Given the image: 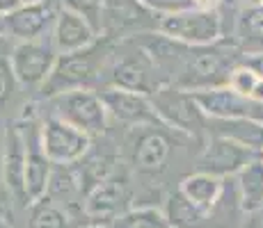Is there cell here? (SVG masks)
Listing matches in <instances>:
<instances>
[{"instance_id": "13", "label": "cell", "mask_w": 263, "mask_h": 228, "mask_svg": "<svg viewBox=\"0 0 263 228\" xmlns=\"http://www.w3.org/2000/svg\"><path fill=\"white\" fill-rule=\"evenodd\" d=\"M256 158H259L256 153H252L250 149L236 144V141L227 139V137L209 135V139L204 141V146L199 151L195 171H204V174H211L215 178L229 180L236 178Z\"/></svg>"}, {"instance_id": "8", "label": "cell", "mask_w": 263, "mask_h": 228, "mask_svg": "<svg viewBox=\"0 0 263 228\" xmlns=\"http://www.w3.org/2000/svg\"><path fill=\"white\" fill-rule=\"evenodd\" d=\"M55 62H58V50L50 37L18 42L12 46V53H9V64H12L16 85L25 91H37V94L46 85Z\"/></svg>"}, {"instance_id": "9", "label": "cell", "mask_w": 263, "mask_h": 228, "mask_svg": "<svg viewBox=\"0 0 263 228\" xmlns=\"http://www.w3.org/2000/svg\"><path fill=\"white\" fill-rule=\"evenodd\" d=\"M158 21L140 0H103L101 5V37L110 42L158 32Z\"/></svg>"}, {"instance_id": "21", "label": "cell", "mask_w": 263, "mask_h": 228, "mask_svg": "<svg viewBox=\"0 0 263 228\" xmlns=\"http://www.w3.org/2000/svg\"><path fill=\"white\" fill-rule=\"evenodd\" d=\"M163 212H165V217H167V224L172 228H201L206 217H209V212H204L201 208L190 203L179 192V187L172 190L170 194L165 196Z\"/></svg>"}, {"instance_id": "36", "label": "cell", "mask_w": 263, "mask_h": 228, "mask_svg": "<svg viewBox=\"0 0 263 228\" xmlns=\"http://www.w3.org/2000/svg\"><path fill=\"white\" fill-rule=\"evenodd\" d=\"M261 158H263V155H261Z\"/></svg>"}, {"instance_id": "6", "label": "cell", "mask_w": 263, "mask_h": 228, "mask_svg": "<svg viewBox=\"0 0 263 228\" xmlns=\"http://www.w3.org/2000/svg\"><path fill=\"white\" fill-rule=\"evenodd\" d=\"M151 103H154V110L163 126L199 141V144L209 139V116L199 108L192 91L165 85L151 96Z\"/></svg>"}, {"instance_id": "37", "label": "cell", "mask_w": 263, "mask_h": 228, "mask_svg": "<svg viewBox=\"0 0 263 228\" xmlns=\"http://www.w3.org/2000/svg\"><path fill=\"white\" fill-rule=\"evenodd\" d=\"M261 215H263V212H261Z\"/></svg>"}, {"instance_id": "26", "label": "cell", "mask_w": 263, "mask_h": 228, "mask_svg": "<svg viewBox=\"0 0 263 228\" xmlns=\"http://www.w3.org/2000/svg\"><path fill=\"white\" fill-rule=\"evenodd\" d=\"M259 80H261V78L254 73V71L247 67L245 62H240L238 67H236V69L229 73V80H227V87H229L231 91H236V94L247 96V98H250L252 91H254V87L259 85Z\"/></svg>"}, {"instance_id": "32", "label": "cell", "mask_w": 263, "mask_h": 228, "mask_svg": "<svg viewBox=\"0 0 263 228\" xmlns=\"http://www.w3.org/2000/svg\"><path fill=\"white\" fill-rule=\"evenodd\" d=\"M39 3H48V0H23V5H39Z\"/></svg>"}, {"instance_id": "5", "label": "cell", "mask_w": 263, "mask_h": 228, "mask_svg": "<svg viewBox=\"0 0 263 228\" xmlns=\"http://www.w3.org/2000/svg\"><path fill=\"white\" fill-rule=\"evenodd\" d=\"M37 105L39 110H44V114L83 130L92 139H99L112 128L99 91H67L53 98L37 100Z\"/></svg>"}, {"instance_id": "19", "label": "cell", "mask_w": 263, "mask_h": 228, "mask_svg": "<svg viewBox=\"0 0 263 228\" xmlns=\"http://www.w3.org/2000/svg\"><path fill=\"white\" fill-rule=\"evenodd\" d=\"M179 192L190 203L201 208L204 212H211L217 205V201L222 199L224 180L215 178V176H211V174H204V171H190V174H185L183 178H181Z\"/></svg>"}, {"instance_id": "12", "label": "cell", "mask_w": 263, "mask_h": 228, "mask_svg": "<svg viewBox=\"0 0 263 228\" xmlns=\"http://www.w3.org/2000/svg\"><path fill=\"white\" fill-rule=\"evenodd\" d=\"M99 94L103 98L110 126H117L121 130H130V128L160 123L158 114L154 110V103H151V96L117 87H105Z\"/></svg>"}, {"instance_id": "10", "label": "cell", "mask_w": 263, "mask_h": 228, "mask_svg": "<svg viewBox=\"0 0 263 228\" xmlns=\"http://www.w3.org/2000/svg\"><path fill=\"white\" fill-rule=\"evenodd\" d=\"M158 32L163 37L185 46H211L224 42V28L217 9L197 7L158 21Z\"/></svg>"}, {"instance_id": "24", "label": "cell", "mask_w": 263, "mask_h": 228, "mask_svg": "<svg viewBox=\"0 0 263 228\" xmlns=\"http://www.w3.org/2000/svg\"><path fill=\"white\" fill-rule=\"evenodd\" d=\"M12 42L5 37H0V110H5L12 98L16 96L18 85L14 80L12 64H9V53H12Z\"/></svg>"}, {"instance_id": "14", "label": "cell", "mask_w": 263, "mask_h": 228, "mask_svg": "<svg viewBox=\"0 0 263 228\" xmlns=\"http://www.w3.org/2000/svg\"><path fill=\"white\" fill-rule=\"evenodd\" d=\"M0 180H3L5 194L9 196L12 205L28 210L30 199H28V192H25V141L16 121L5 128L3 158H0Z\"/></svg>"}, {"instance_id": "2", "label": "cell", "mask_w": 263, "mask_h": 228, "mask_svg": "<svg viewBox=\"0 0 263 228\" xmlns=\"http://www.w3.org/2000/svg\"><path fill=\"white\" fill-rule=\"evenodd\" d=\"M204 144L176 133L163 123L142 126L119 133V155L133 185H156L172 171L174 162L183 160V151Z\"/></svg>"}, {"instance_id": "15", "label": "cell", "mask_w": 263, "mask_h": 228, "mask_svg": "<svg viewBox=\"0 0 263 228\" xmlns=\"http://www.w3.org/2000/svg\"><path fill=\"white\" fill-rule=\"evenodd\" d=\"M60 0H48L39 5H23L9 16H3V37L12 44L34 42V39L50 37L55 16L60 12Z\"/></svg>"}, {"instance_id": "29", "label": "cell", "mask_w": 263, "mask_h": 228, "mask_svg": "<svg viewBox=\"0 0 263 228\" xmlns=\"http://www.w3.org/2000/svg\"><path fill=\"white\" fill-rule=\"evenodd\" d=\"M250 98H252V100H256V103H263V78L259 80V85L254 87V91H252Z\"/></svg>"}, {"instance_id": "16", "label": "cell", "mask_w": 263, "mask_h": 228, "mask_svg": "<svg viewBox=\"0 0 263 228\" xmlns=\"http://www.w3.org/2000/svg\"><path fill=\"white\" fill-rule=\"evenodd\" d=\"M99 37L101 34L96 32V28L85 16H80L73 9L60 7L55 23H53V30H50V39H53L58 55L83 50L87 46H92Z\"/></svg>"}, {"instance_id": "17", "label": "cell", "mask_w": 263, "mask_h": 228, "mask_svg": "<svg viewBox=\"0 0 263 228\" xmlns=\"http://www.w3.org/2000/svg\"><path fill=\"white\" fill-rule=\"evenodd\" d=\"M229 42L242 55L263 53V5H245L231 28Z\"/></svg>"}, {"instance_id": "1", "label": "cell", "mask_w": 263, "mask_h": 228, "mask_svg": "<svg viewBox=\"0 0 263 228\" xmlns=\"http://www.w3.org/2000/svg\"><path fill=\"white\" fill-rule=\"evenodd\" d=\"M151 53L165 75V82L185 91H206L224 87L229 73L242 62L245 55L231 42H217L211 46H185L149 32L135 37Z\"/></svg>"}, {"instance_id": "35", "label": "cell", "mask_w": 263, "mask_h": 228, "mask_svg": "<svg viewBox=\"0 0 263 228\" xmlns=\"http://www.w3.org/2000/svg\"><path fill=\"white\" fill-rule=\"evenodd\" d=\"M167 228H172V226H167Z\"/></svg>"}, {"instance_id": "31", "label": "cell", "mask_w": 263, "mask_h": 228, "mask_svg": "<svg viewBox=\"0 0 263 228\" xmlns=\"http://www.w3.org/2000/svg\"><path fill=\"white\" fill-rule=\"evenodd\" d=\"M76 228H108V226H103V224H80Z\"/></svg>"}, {"instance_id": "20", "label": "cell", "mask_w": 263, "mask_h": 228, "mask_svg": "<svg viewBox=\"0 0 263 228\" xmlns=\"http://www.w3.org/2000/svg\"><path fill=\"white\" fill-rule=\"evenodd\" d=\"M240 208L247 217L263 212V158L259 155L234 178Z\"/></svg>"}, {"instance_id": "22", "label": "cell", "mask_w": 263, "mask_h": 228, "mask_svg": "<svg viewBox=\"0 0 263 228\" xmlns=\"http://www.w3.org/2000/svg\"><path fill=\"white\" fill-rule=\"evenodd\" d=\"M25 212H28L25 228H76L71 217L46 196L34 201Z\"/></svg>"}, {"instance_id": "11", "label": "cell", "mask_w": 263, "mask_h": 228, "mask_svg": "<svg viewBox=\"0 0 263 228\" xmlns=\"http://www.w3.org/2000/svg\"><path fill=\"white\" fill-rule=\"evenodd\" d=\"M39 116H42V146L53 164H78L89 153L94 141L89 135L55 116L44 114L42 110H39Z\"/></svg>"}, {"instance_id": "33", "label": "cell", "mask_w": 263, "mask_h": 228, "mask_svg": "<svg viewBox=\"0 0 263 228\" xmlns=\"http://www.w3.org/2000/svg\"><path fill=\"white\" fill-rule=\"evenodd\" d=\"M0 37H3V16H0Z\"/></svg>"}, {"instance_id": "30", "label": "cell", "mask_w": 263, "mask_h": 228, "mask_svg": "<svg viewBox=\"0 0 263 228\" xmlns=\"http://www.w3.org/2000/svg\"><path fill=\"white\" fill-rule=\"evenodd\" d=\"M0 228H12V221H9L7 217H3V215H0Z\"/></svg>"}, {"instance_id": "4", "label": "cell", "mask_w": 263, "mask_h": 228, "mask_svg": "<svg viewBox=\"0 0 263 228\" xmlns=\"http://www.w3.org/2000/svg\"><path fill=\"white\" fill-rule=\"evenodd\" d=\"M165 85L167 82H165L163 71L138 39L115 42L112 57L108 64V75H105V87L154 96Z\"/></svg>"}, {"instance_id": "28", "label": "cell", "mask_w": 263, "mask_h": 228, "mask_svg": "<svg viewBox=\"0 0 263 228\" xmlns=\"http://www.w3.org/2000/svg\"><path fill=\"white\" fill-rule=\"evenodd\" d=\"M242 62L247 64L252 71H254L259 78H263V53H254V55H245Z\"/></svg>"}, {"instance_id": "7", "label": "cell", "mask_w": 263, "mask_h": 228, "mask_svg": "<svg viewBox=\"0 0 263 228\" xmlns=\"http://www.w3.org/2000/svg\"><path fill=\"white\" fill-rule=\"evenodd\" d=\"M130 208H135V185L126 167H121L117 174L96 185L94 190H89L83 203L87 224L103 226H110Z\"/></svg>"}, {"instance_id": "23", "label": "cell", "mask_w": 263, "mask_h": 228, "mask_svg": "<svg viewBox=\"0 0 263 228\" xmlns=\"http://www.w3.org/2000/svg\"><path fill=\"white\" fill-rule=\"evenodd\" d=\"M167 217L158 205H135L112 221L108 228H167Z\"/></svg>"}, {"instance_id": "27", "label": "cell", "mask_w": 263, "mask_h": 228, "mask_svg": "<svg viewBox=\"0 0 263 228\" xmlns=\"http://www.w3.org/2000/svg\"><path fill=\"white\" fill-rule=\"evenodd\" d=\"M60 5L85 16L101 34V5H103V0H60Z\"/></svg>"}, {"instance_id": "25", "label": "cell", "mask_w": 263, "mask_h": 228, "mask_svg": "<svg viewBox=\"0 0 263 228\" xmlns=\"http://www.w3.org/2000/svg\"><path fill=\"white\" fill-rule=\"evenodd\" d=\"M140 3L158 18L176 16V14H183V12H190V9L199 7L197 0H140Z\"/></svg>"}, {"instance_id": "34", "label": "cell", "mask_w": 263, "mask_h": 228, "mask_svg": "<svg viewBox=\"0 0 263 228\" xmlns=\"http://www.w3.org/2000/svg\"><path fill=\"white\" fill-rule=\"evenodd\" d=\"M5 139V137H3ZM3 139H0V158H3Z\"/></svg>"}, {"instance_id": "3", "label": "cell", "mask_w": 263, "mask_h": 228, "mask_svg": "<svg viewBox=\"0 0 263 228\" xmlns=\"http://www.w3.org/2000/svg\"><path fill=\"white\" fill-rule=\"evenodd\" d=\"M115 42L99 37L92 46L67 55H58L46 85L34 100H46L67 91H101L105 87L108 64L112 57Z\"/></svg>"}, {"instance_id": "18", "label": "cell", "mask_w": 263, "mask_h": 228, "mask_svg": "<svg viewBox=\"0 0 263 228\" xmlns=\"http://www.w3.org/2000/svg\"><path fill=\"white\" fill-rule=\"evenodd\" d=\"M209 135L227 137L236 144L263 155V123L252 119H209Z\"/></svg>"}]
</instances>
